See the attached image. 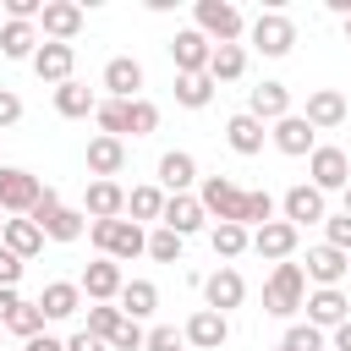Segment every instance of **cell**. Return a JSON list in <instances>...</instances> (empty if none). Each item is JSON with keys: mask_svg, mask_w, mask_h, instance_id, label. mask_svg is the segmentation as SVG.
Instances as JSON below:
<instances>
[{"mask_svg": "<svg viewBox=\"0 0 351 351\" xmlns=\"http://www.w3.org/2000/svg\"><path fill=\"white\" fill-rule=\"evenodd\" d=\"M88 241H93L99 258H110V263H126V258H143V252H148V230L132 225L126 214H121V219H93V225H88Z\"/></svg>", "mask_w": 351, "mask_h": 351, "instance_id": "cell-1", "label": "cell"}, {"mask_svg": "<svg viewBox=\"0 0 351 351\" xmlns=\"http://www.w3.org/2000/svg\"><path fill=\"white\" fill-rule=\"evenodd\" d=\"M302 302H307V274H302V263H274V274L263 280V313L269 318H296L302 313Z\"/></svg>", "mask_w": 351, "mask_h": 351, "instance_id": "cell-2", "label": "cell"}, {"mask_svg": "<svg viewBox=\"0 0 351 351\" xmlns=\"http://www.w3.org/2000/svg\"><path fill=\"white\" fill-rule=\"evenodd\" d=\"M192 27H197L208 44H241L247 16H241L230 0H197V5H192Z\"/></svg>", "mask_w": 351, "mask_h": 351, "instance_id": "cell-3", "label": "cell"}, {"mask_svg": "<svg viewBox=\"0 0 351 351\" xmlns=\"http://www.w3.org/2000/svg\"><path fill=\"white\" fill-rule=\"evenodd\" d=\"M247 38H252V49H258L263 60H285V55L296 49V22H291L285 11H258V16L247 22Z\"/></svg>", "mask_w": 351, "mask_h": 351, "instance_id": "cell-4", "label": "cell"}, {"mask_svg": "<svg viewBox=\"0 0 351 351\" xmlns=\"http://www.w3.org/2000/svg\"><path fill=\"white\" fill-rule=\"evenodd\" d=\"M241 192H247V186H236L230 176H203V181H197V203H203V214L219 219V225H241Z\"/></svg>", "mask_w": 351, "mask_h": 351, "instance_id": "cell-5", "label": "cell"}, {"mask_svg": "<svg viewBox=\"0 0 351 351\" xmlns=\"http://www.w3.org/2000/svg\"><path fill=\"white\" fill-rule=\"evenodd\" d=\"M38 192H44V181H38L33 170H22V165H0V208H5L11 219H27L33 203H38Z\"/></svg>", "mask_w": 351, "mask_h": 351, "instance_id": "cell-6", "label": "cell"}, {"mask_svg": "<svg viewBox=\"0 0 351 351\" xmlns=\"http://www.w3.org/2000/svg\"><path fill=\"white\" fill-rule=\"evenodd\" d=\"M307 186H318V192H346V181H351V159H346V148H335V143H318L313 154H307Z\"/></svg>", "mask_w": 351, "mask_h": 351, "instance_id": "cell-7", "label": "cell"}, {"mask_svg": "<svg viewBox=\"0 0 351 351\" xmlns=\"http://www.w3.org/2000/svg\"><path fill=\"white\" fill-rule=\"evenodd\" d=\"M241 302H247V280H241V269H236V263H219V269L203 280V307L230 318V307H241Z\"/></svg>", "mask_w": 351, "mask_h": 351, "instance_id": "cell-8", "label": "cell"}, {"mask_svg": "<svg viewBox=\"0 0 351 351\" xmlns=\"http://www.w3.org/2000/svg\"><path fill=\"white\" fill-rule=\"evenodd\" d=\"M346 269H351V252H340V247H313L307 252V263H302V274L313 280V291H340V280H346Z\"/></svg>", "mask_w": 351, "mask_h": 351, "instance_id": "cell-9", "label": "cell"}, {"mask_svg": "<svg viewBox=\"0 0 351 351\" xmlns=\"http://www.w3.org/2000/svg\"><path fill=\"white\" fill-rule=\"evenodd\" d=\"M77 33H82V5H77V0H44L38 38H49V44H71Z\"/></svg>", "mask_w": 351, "mask_h": 351, "instance_id": "cell-10", "label": "cell"}, {"mask_svg": "<svg viewBox=\"0 0 351 351\" xmlns=\"http://www.w3.org/2000/svg\"><path fill=\"white\" fill-rule=\"evenodd\" d=\"M181 340H186L192 351H219V346L230 340V318H225V313H208V307H197V313L181 324Z\"/></svg>", "mask_w": 351, "mask_h": 351, "instance_id": "cell-11", "label": "cell"}, {"mask_svg": "<svg viewBox=\"0 0 351 351\" xmlns=\"http://www.w3.org/2000/svg\"><path fill=\"white\" fill-rule=\"evenodd\" d=\"M208 55H214V44H208L197 27H181V33L170 38V60H176V77H197V71H208Z\"/></svg>", "mask_w": 351, "mask_h": 351, "instance_id": "cell-12", "label": "cell"}, {"mask_svg": "<svg viewBox=\"0 0 351 351\" xmlns=\"http://www.w3.org/2000/svg\"><path fill=\"white\" fill-rule=\"evenodd\" d=\"M247 115L252 121H263V126H274V121H285L291 115V88L285 82H258V88H247Z\"/></svg>", "mask_w": 351, "mask_h": 351, "instance_id": "cell-13", "label": "cell"}, {"mask_svg": "<svg viewBox=\"0 0 351 351\" xmlns=\"http://www.w3.org/2000/svg\"><path fill=\"white\" fill-rule=\"evenodd\" d=\"M296 115H302L313 132H335L351 110H346V93H340V88H313V93H307V110H296Z\"/></svg>", "mask_w": 351, "mask_h": 351, "instance_id": "cell-14", "label": "cell"}, {"mask_svg": "<svg viewBox=\"0 0 351 351\" xmlns=\"http://www.w3.org/2000/svg\"><path fill=\"white\" fill-rule=\"evenodd\" d=\"M269 143H274L285 159H307V154L318 148V132H313V126H307V121L291 110L285 121H274V126H269Z\"/></svg>", "mask_w": 351, "mask_h": 351, "instance_id": "cell-15", "label": "cell"}, {"mask_svg": "<svg viewBox=\"0 0 351 351\" xmlns=\"http://www.w3.org/2000/svg\"><path fill=\"white\" fill-rule=\"evenodd\" d=\"M159 225H165V230H176V236L186 241V236H197V230L208 225V214H203L197 192H176V197H165V214H159Z\"/></svg>", "mask_w": 351, "mask_h": 351, "instance_id": "cell-16", "label": "cell"}, {"mask_svg": "<svg viewBox=\"0 0 351 351\" xmlns=\"http://www.w3.org/2000/svg\"><path fill=\"white\" fill-rule=\"evenodd\" d=\"M27 66H33V77H38V82H55V88H60V82H71L77 49H71V44H49V38H44V44L33 49V60H27Z\"/></svg>", "mask_w": 351, "mask_h": 351, "instance_id": "cell-17", "label": "cell"}, {"mask_svg": "<svg viewBox=\"0 0 351 351\" xmlns=\"http://www.w3.org/2000/svg\"><path fill=\"white\" fill-rule=\"evenodd\" d=\"M296 241H302V230H296V225H285V219H269V225H258V230H252V252H258V258H269V263H285V258L296 252Z\"/></svg>", "mask_w": 351, "mask_h": 351, "instance_id": "cell-18", "label": "cell"}, {"mask_svg": "<svg viewBox=\"0 0 351 351\" xmlns=\"http://www.w3.org/2000/svg\"><path fill=\"white\" fill-rule=\"evenodd\" d=\"M121 285H126V274H121V263H110V258H93V263L82 269V280H77V291H82L88 302H115Z\"/></svg>", "mask_w": 351, "mask_h": 351, "instance_id": "cell-19", "label": "cell"}, {"mask_svg": "<svg viewBox=\"0 0 351 351\" xmlns=\"http://www.w3.org/2000/svg\"><path fill=\"white\" fill-rule=\"evenodd\" d=\"M82 214H88V225H93V219H121V214H126V186H121V181H88Z\"/></svg>", "mask_w": 351, "mask_h": 351, "instance_id": "cell-20", "label": "cell"}, {"mask_svg": "<svg viewBox=\"0 0 351 351\" xmlns=\"http://www.w3.org/2000/svg\"><path fill=\"white\" fill-rule=\"evenodd\" d=\"M280 208H285V225H296V230H302V225H324V214H329V208H324V192L307 186V181L291 186V192L280 197Z\"/></svg>", "mask_w": 351, "mask_h": 351, "instance_id": "cell-21", "label": "cell"}, {"mask_svg": "<svg viewBox=\"0 0 351 351\" xmlns=\"http://www.w3.org/2000/svg\"><path fill=\"white\" fill-rule=\"evenodd\" d=\"M225 143H230V154L252 159V154H263V143H269V126H263V121H252L247 110H236V115L225 121Z\"/></svg>", "mask_w": 351, "mask_h": 351, "instance_id": "cell-22", "label": "cell"}, {"mask_svg": "<svg viewBox=\"0 0 351 351\" xmlns=\"http://www.w3.org/2000/svg\"><path fill=\"white\" fill-rule=\"evenodd\" d=\"M192 181H197V159H192L186 148H170V154H159V192H165V197H176V192H192Z\"/></svg>", "mask_w": 351, "mask_h": 351, "instance_id": "cell-23", "label": "cell"}, {"mask_svg": "<svg viewBox=\"0 0 351 351\" xmlns=\"http://www.w3.org/2000/svg\"><path fill=\"white\" fill-rule=\"evenodd\" d=\"M77 307H82V291H77V280H49V285L38 291V313H44V324H66Z\"/></svg>", "mask_w": 351, "mask_h": 351, "instance_id": "cell-24", "label": "cell"}, {"mask_svg": "<svg viewBox=\"0 0 351 351\" xmlns=\"http://www.w3.org/2000/svg\"><path fill=\"white\" fill-rule=\"evenodd\" d=\"M104 88H110V99H143V60H132V55L104 60Z\"/></svg>", "mask_w": 351, "mask_h": 351, "instance_id": "cell-25", "label": "cell"}, {"mask_svg": "<svg viewBox=\"0 0 351 351\" xmlns=\"http://www.w3.org/2000/svg\"><path fill=\"white\" fill-rule=\"evenodd\" d=\"M126 170V143L121 137H93L88 143V176L93 181H115Z\"/></svg>", "mask_w": 351, "mask_h": 351, "instance_id": "cell-26", "label": "cell"}, {"mask_svg": "<svg viewBox=\"0 0 351 351\" xmlns=\"http://www.w3.org/2000/svg\"><path fill=\"white\" fill-rule=\"evenodd\" d=\"M307 324L313 329H335V324H346L351 318V302H346V291H307Z\"/></svg>", "mask_w": 351, "mask_h": 351, "instance_id": "cell-27", "label": "cell"}, {"mask_svg": "<svg viewBox=\"0 0 351 351\" xmlns=\"http://www.w3.org/2000/svg\"><path fill=\"white\" fill-rule=\"evenodd\" d=\"M0 247H5V252H16V258L27 263V258H38V252H44V230H38L33 219H5Z\"/></svg>", "mask_w": 351, "mask_h": 351, "instance_id": "cell-28", "label": "cell"}, {"mask_svg": "<svg viewBox=\"0 0 351 351\" xmlns=\"http://www.w3.org/2000/svg\"><path fill=\"white\" fill-rule=\"evenodd\" d=\"M115 307H121L126 318H137V324H143L148 313H159V285H154V280H126V285H121V296H115Z\"/></svg>", "mask_w": 351, "mask_h": 351, "instance_id": "cell-29", "label": "cell"}, {"mask_svg": "<svg viewBox=\"0 0 351 351\" xmlns=\"http://www.w3.org/2000/svg\"><path fill=\"white\" fill-rule=\"evenodd\" d=\"M247 77V49L241 44H214V55H208V82L219 88V82H241Z\"/></svg>", "mask_w": 351, "mask_h": 351, "instance_id": "cell-30", "label": "cell"}, {"mask_svg": "<svg viewBox=\"0 0 351 351\" xmlns=\"http://www.w3.org/2000/svg\"><path fill=\"white\" fill-rule=\"evenodd\" d=\"M38 230H44V241H77V236L88 230V214L60 203V208H49V214L38 219Z\"/></svg>", "mask_w": 351, "mask_h": 351, "instance_id": "cell-31", "label": "cell"}, {"mask_svg": "<svg viewBox=\"0 0 351 351\" xmlns=\"http://www.w3.org/2000/svg\"><path fill=\"white\" fill-rule=\"evenodd\" d=\"M38 44H44V38H38L33 22H0V55H5V60H33Z\"/></svg>", "mask_w": 351, "mask_h": 351, "instance_id": "cell-32", "label": "cell"}, {"mask_svg": "<svg viewBox=\"0 0 351 351\" xmlns=\"http://www.w3.org/2000/svg\"><path fill=\"white\" fill-rule=\"evenodd\" d=\"M55 110H60L66 121H82V115H93V110H99V99H93V88H88V82H77V77H71V82H60V88H55Z\"/></svg>", "mask_w": 351, "mask_h": 351, "instance_id": "cell-33", "label": "cell"}, {"mask_svg": "<svg viewBox=\"0 0 351 351\" xmlns=\"http://www.w3.org/2000/svg\"><path fill=\"white\" fill-rule=\"evenodd\" d=\"M126 214H132V225H148V219H159V214H165V192H159L154 181L132 186V192H126Z\"/></svg>", "mask_w": 351, "mask_h": 351, "instance_id": "cell-34", "label": "cell"}, {"mask_svg": "<svg viewBox=\"0 0 351 351\" xmlns=\"http://www.w3.org/2000/svg\"><path fill=\"white\" fill-rule=\"evenodd\" d=\"M208 247H214V258L236 263V258L252 247V230H241V225H208Z\"/></svg>", "mask_w": 351, "mask_h": 351, "instance_id": "cell-35", "label": "cell"}, {"mask_svg": "<svg viewBox=\"0 0 351 351\" xmlns=\"http://www.w3.org/2000/svg\"><path fill=\"white\" fill-rule=\"evenodd\" d=\"M176 104H181V110H208V104H214V82H208V71H197V77H176Z\"/></svg>", "mask_w": 351, "mask_h": 351, "instance_id": "cell-36", "label": "cell"}, {"mask_svg": "<svg viewBox=\"0 0 351 351\" xmlns=\"http://www.w3.org/2000/svg\"><path fill=\"white\" fill-rule=\"evenodd\" d=\"M126 132L132 137H154L159 132V104L154 99H126Z\"/></svg>", "mask_w": 351, "mask_h": 351, "instance_id": "cell-37", "label": "cell"}, {"mask_svg": "<svg viewBox=\"0 0 351 351\" xmlns=\"http://www.w3.org/2000/svg\"><path fill=\"white\" fill-rule=\"evenodd\" d=\"M269 219H274V197H269L263 186L241 192V230H258V225H269Z\"/></svg>", "mask_w": 351, "mask_h": 351, "instance_id": "cell-38", "label": "cell"}, {"mask_svg": "<svg viewBox=\"0 0 351 351\" xmlns=\"http://www.w3.org/2000/svg\"><path fill=\"white\" fill-rule=\"evenodd\" d=\"M93 121H99V137H121L126 143V99H99Z\"/></svg>", "mask_w": 351, "mask_h": 351, "instance_id": "cell-39", "label": "cell"}, {"mask_svg": "<svg viewBox=\"0 0 351 351\" xmlns=\"http://www.w3.org/2000/svg\"><path fill=\"white\" fill-rule=\"evenodd\" d=\"M181 247H186V241H181L176 230H165V225L148 230V258H154V263H181Z\"/></svg>", "mask_w": 351, "mask_h": 351, "instance_id": "cell-40", "label": "cell"}, {"mask_svg": "<svg viewBox=\"0 0 351 351\" xmlns=\"http://www.w3.org/2000/svg\"><path fill=\"white\" fill-rule=\"evenodd\" d=\"M121 318H126V313H121L115 302H93V307H88V324H82V329H88V335H99V340H110Z\"/></svg>", "mask_w": 351, "mask_h": 351, "instance_id": "cell-41", "label": "cell"}, {"mask_svg": "<svg viewBox=\"0 0 351 351\" xmlns=\"http://www.w3.org/2000/svg\"><path fill=\"white\" fill-rule=\"evenodd\" d=\"M5 329L11 335H22V340H33V335H44V313H38V302H22L11 318H5Z\"/></svg>", "mask_w": 351, "mask_h": 351, "instance_id": "cell-42", "label": "cell"}, {"mask_svg": "<svg viewBox=\"0 0 351 351\" xmlns=\"http://www.w3.org/2000/svg\"><path fill=\"white\" fill-rule=\"evenodd\" d=\"M143 335H148V329H143L137 318H121V324H115V335H110L104 346H110V351H143Z\"/></svg>", "mask_w": 351, "mask_h": 351, "instance_id": "cell-43", "label": "cell"}, {"mask_svg": "<svg viewBox=\"0 0 351 351\" xmlns=\"http://www.w3.org/2000/svg\"><path fill=\"white\" fill-rule=\"evenodd\" d=\"M280 346H285V351H324V329H313V324H291Z\"/></svg>", "mask_w": 351, "mask_h": 351, "instance_id": "cell-44", "label": "cell"}, {"mask_svg": "<svg viewBox=\"0 0 351 351\" xmlns=\"http://www.w3.org/2000/svg\"><path fill=\"white\" fill-rule=\"evenodd\" d=\"M324 247L351 252V214H346V208H340V214H324Z\"/></svg>", "mask_w": 351, "mask_h": 351, "instance_id": "cell-45", "label": "cell"}, {"mask_svg": "<svg viewBox=\"0 0 351 351\" xmlns=\"http://www.w3.org/2000/svg\"><path fill=\"white\" fill-rule=\"evenodd\" d=\"M186 340H181V329L176 324H159V329H148L143 335V351H181Z\"/></svg>", "mask_w": 351, "mask_h": 351, "instance_id": "cell-46", "label": "cell"}, {"mask_svg": "<svg viewBox=\"0 0 351 351\" xmlns=\"http://www.w3.org/2000/svg\"><path fill=\"white\" fill-rule=\"evenodd\" d=\"M16 121H22V99H16L11 88H0V132H5V126H16Z\"/></svg>", "mask_w": 351, "mask_h": 351, "instance_id": "cell-47", "label": "cell"}, {"mask_svg": "<svg viewBox=\"0 0 351 351\" xmlns=\"http://www.w3.org/2000/svg\"><path fill=\"white\" fill-rule=\"evenodd\" d=\"M16 280H22V258L0 247V285H5V291H16Z\"/></svg>", "mask_w": 351, "mask_h": 351, "instance_id": "cell-48", "label": "cell"}, {"mask_svg": "<svg viewBox=\"0 0 351 351\" xmlns=\"http://www.w3.org/2000/svg\"><path fill=\"white\" fill-rule=\"evenodd\" d=\"M49 208H60V192H55V186H44V192H38V203H33V214H27V219L38 225V219H44Z\"/></svg>", "mask_w": 351, "mask_h": 351, "instance_id": "cell-49", "label": "cell"}, {"mask_svg": "<svg viewBox=\"0 0 351 351\" xmlns=\"http://www.w3.org/2000/svg\"><path fill=\"white\" fill-rule=\"evenodd\" d=\"M66 351H110V346H104L99 335H88V329H77V335L66 340Z\"/></svg>", "mask_w": 351, "mask_h": 351, "instance_id": "cell-50", "label": "cell"}, {"mask_svg": "<svg viewBox=\"0 0 351 351\" xmlns=\"http://www.w3.org/2000/svg\"><path fill=\"white\" fill-rule=\"evenodd\" d=\"M22 351H66V340H55V335L44 329V335H33V340H22Z\"/></svg>", "mask_w": 351, "mask_h": 351, "instance_id": "cell-51", "label": "cell"}, {"mask_svg": "<svg viewBox=\"0 0 351 351\" xmlns=\"http://www.w3.org/2000/svg\"><path fill=\"white\" fill-rule=\"evenodd\" d=\"M16 307H22V296H16V291H5V285H0V329H5V318H11V313H16Z\"/></svg>", "mask_w": 351, "mask_h": 351, "instance_id": "cell-52", "label": "cell"}, {"mask_svg": "<svg viewBox=\"0 0 351 351\" xmlns=\"http://www.w3.org/2000/svg\"><path fill=\"white\" fill-rule=\"evenodd\" d=\"M329 340H335V351H351V318H346V324H335V329H329Z\"/></svg>", "mask_w": 351, "mask_h": 351, "instance_id": "cell-53", "label": "cell"}, {"mask_svg": "<svg viewBox=\"0 0 351 351\" xmlns=\"http://www.w3.org/2000/svg\"><path fill=\"white\" fill-rule=\"evenodd\" d=\"M346 214H351V181H346Z\"/></svg>", "mask_w": 351, "mask_h": 351, "instance_id": "cell-54", "label": "cell"}, {"mask_svg": "<svg viewBox=\"0 0 351 351\" xmlns=\"http://www.w3.org/2000/svg\"><path fill=\"white\" fill-rule=\"evenodd\" d=\"M346 44H351V16H346Z\"/></svg>", "mask_w": 351, "mask_h": 351, "instance_id": "cell-55", "label": "cell"}, {"mask_svg": "<svg viewBox=\"0 0 351 351\" xmlns=\"http://www.w3.org/2000/svg\"><path fill=\"white\" fill-rule=\"evenodd\" d=\"M0 230H5V208H0Z\"/></svg>", "mask_w": 351, "mask_h": 351, "instance_id": "cell-56", "label": "cell"}, {"mask_svg": "<svg viewBox=\"0 0 351 351\" xmlns=\"http://www.w3.org/2000/svg\"><path fill=\"white\" fill-rule=\"evenodd\" d=\"M274 351H285V346H274Z\"/></svg>", "mask_w": 351, "mask_h": 351, "instance_id": "cell-57", "label": "cell"}, {"mask_svg": "<svg viewBox=\"0 0 351 351\" xmlns=\"http://www.w3.org/2000/svg\"><path fill=\"white\" fill-rule=\"evenodd\" d=\"M0 335H5V329H0Z\"/></svg>", "mask_w": 351, "mask_h": 351, "instance_id": "cell-58", "label": "cell"}, {"mask_svg": "<svg viewBox=\"0 0 351 351\" xmlns=\"http://www.w3.org/2000/svg\"><path fill=\"white\" fill-rule=\"evenodd\" d=\"M0 22H5V16H0Z\"/></svg>", "mask_w": 351, "mask_h": 351, "instance_id": "cell-59", "label": "cell"}, {"mask_svg": "<svg viewBox=\"0 0 351 351\" xmlns=\"http://www.w3.org/2000/svg\"><path fill=\"white\" fill-rule=\"evenodd\" d=\"M346 302H351V296H346Z\"/></svg>", "mask_w": 351, "mask_h": 351, "instance_id": "cell-60", "label": "cell"}]
</instances>
